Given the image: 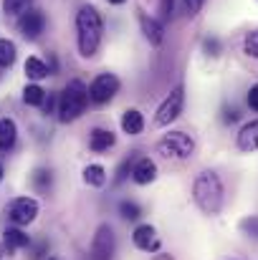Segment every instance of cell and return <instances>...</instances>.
<instances>
[{"instance_id": "14", "label": "cell", "mask_w": 258, "mask_h": 260, "mask_svg": "<svg viewBox=\"0 0 258 260\" xmlns=\"http://www.w3.org/2000/svg\"><path fill=\"white\" fill-rule=\"evenodd\" d=\"M122 132L129 137H139L145 132V114L139 109H127L122 114Z\"/></svg>"}, {"instance_id": "24", "label": "cell", "mask_w": 258, "mask_h": 260, "mask_svg": "<svg viewBox=\"0 0 258 260\" xmlns=\"http://www.w3.org/2000/svg\"><path fill=\"white\" fill-rule=\"evenodd\" d=\"M119 215L124 220H139L142 217V207L137 202H132V200H122L119 202Z\"/></svg>"}, {"instance_id": "26", "label": "cell", "mask_w": 258, "mask_h": 260, "mask_svg": "<svg viewBox=\"0 0 258 260\" xmlns=\"http://www.w3.org/2000/svg\"><path fill=\"white\" fill-rule=\"evenodd\" d=\"M33 0H3V10L5 15H23L31 8Z\"/></svg>"}, {"instance_id": "19", "label": "cell", "mask_w": 258, "mask_h": 260, "mask_svg": "<svg viewBox=\"0 0 258 260\" xmlns=\"http://www.w3.org/2000/svg\"><path fill=\"white\" fill-rule=\"evenodd\" d=\"M25 76L28 79H33V81H41V79H46V76H51V69L38 58V56H31L28 61H25Z\"/></svg>"}, {"instance_id": "36", "label": "cell", "mask_w": 258, "mask_h": 260, "mask_svg": "<svg viewBox=\"0 0 258 260\" xmlns=\"http://www.w3.org/2000/svg\"><path fill=\"white\" fill-rule=\"evenodd\" d=\"M3 174H5V172H3V165H0V182H3Z\"/></svg>"}, {"instance_id": "34", "label": "cell", "mask_w": 258, "mask_h": 260, "mask_svg": "<svg viewBox=\"0 0 258 260\" xmlns=\"http://www.w3.org/2000/svg\"><path fill=\"white\" fill-rule=\"evenodd\" d=\"M46 250H48V245H46V243H41V245H38V248L33 250V260H41V258H43V253H46Z\"/></svg>"}, {"instance_id": "16", "label": "cell", "mask_w": 258, "mask_h": 260, "mask_svg": "<svg viewBox=\"0 0 258 260\" xmlns=\"http://www.w3.org/2000/svg\"><path fill=\"white\" fill-rule=\"evenodd\" d=\"M18 142V126L13 119H0V152H10Z\"/></svg>"}, {"instance_id": "20", "label": "cell", "mask_w": 258, "mask_h": 260, "mask_svg": "<svg viewBox=\"0 0 258 260\" xmlns=\"http://www.w3.org/2000/svg\"><path fill=\"white\" fill-rule=\"evenodd\" d=\"M18 58V48L13 41L8 38H0V69H10Z\"/></svg>"}, {"instance_id": "3", "label": "cell", "mask_w": 258, "mask_h": 260, "mask_svg": "<svg viewBox=\"0 0 258 260\" xmlns=\"http://www.w3.org/2000/svg\"><path fill=\"white\" fill-rule=\"evenodd\" d=\"M89 106V86L79 79H71L66 88L59 93V121L69 124V121H76Z\"/></svg>"}, {"instance_id": "11", "label": "cell", "mask_w": 258, "mask_h": 260, "mask_svg": "<svg viewBox=\"0 0 258 260\" xmlns=\"http://www.w3.org/2000/svg\"><path fill=\"white\" fill-rule=\"evenodd\" d=\"M139 28H142L145 38H147L152 46H160V43H162V38H165V25H162V20L150 18L147 13H139Z\"/></svg>"}, {"instance_id": "5", "label": "cell", "mask_w": 258, "mask_h": 260, "mask_svg": "<svg viewBox=\"0 0 258 260\" xmlns=\"http://www.w3.org/2000/svg\"><path fill=\"white\" fill-rule=\"evenodd\" d=\"M157 152L167 159H190L195 152V142L185 132H170L157 142Z\"/></svg>"}, {"instance_id": "15", "label": "cell", "mask_w": 258, "mask_h": 260, "mask_svg": "<svg viewBox=\"0 0 258 260\" xmlns=\"http://www.w3.org/2000/svg\"><path fill=\"white\" fill-rule=\"evenodd\" d=\"M114 142H117L114 132L101 129V126L91 129V134H89V149H91V152H109V149L114 147Z\"/></svg>"}, {"instance_id": "35", "label": "cell", "mask_w": 258, "mask_h": 260, "mask_svg": "<svg viewBox=\"0 0 258 260\" xmlns=\"http://www.w3.org/2000/svg\"><path fill=\"white\" fill-rule=\"evenodd\" d=\"M106 3H111V5H122V3H127V0H106Z\"/></svg>"}, {"instance_id": "8", "label": "cell", "mask_w": 258, "mask_h": 260, "mask_svg": "<svg viewBox=\"0 0 258 260\" xmlns=\"http://www.w3.org/2000/svg\"><path fill=\"white\" fill-rule=\"evenodd\" d=\"M38 217V202L33 197H15L8 207V220L13 225H31Z\"/></svg>"}, {"instance_id": "38", "label": "cell", "mask_w": 258, "mask_h": 260, "mask_svg": "<svg viewBox=\"0 0 258 260\" xmlns=\"http://www.w3.org/2000/svg\"><path fill=\"white\" fill-rule=\"evenodd\" d=\"M48 260H56V258H48Z\"/></svg>"}, {"instance_id": "29", "label": "cell", "mask_w": 258, "mask_h": 260, "mask_svg": "<svg viewBox=\"0 0 258 260\" xmlns=\"http://www.w3.org/2000/svg\"><path fill=\"white\" fill-rule=\"evenodd\" d=\"M203 5H205V0H182V10L187 18H195L203 10Z\"/></svg>"}, {"instance_id": "23", "label": "cell", "mask_w": 258, "mask_h": 260, "mask_svg": "<svg viewBox=\"0 0 258 260\" xmlns=\"http://www.w3.org/2000/svg\"><path fill=\"white\" fill-rule=\"evenodd\" d=\"M139 157H137V152L134 154H129L127 159H122V165L117 167V174H114V184H122L127 177H132V170H134V162H137Z\"/></svg>"}, {"instance_id": "6", "label": "cell", "mask_w": 258, "mask_h": 260, "mask_svg": "<svg viewBox=\"0 0 258 260\" xmlns=\"http://www.w3.org/2000/svg\"><path fill=\"white\" fill-rule=\"evenodd\" d=\"M114 253H117V235H114L111 225L101 222L91 238L89 255H91V260H114Z\"/></svg>"}, {"instance_id": "13", "label": "cell", "mask_w": 258, "mask_h": 260, "mask_svg": "<svg viewBox=\"0 0 258 260\" xmlns=\"http://www.w3.org/2000/svg\"><path fill=\"white\" fill-rule=\"evenodd\" d=\"M132 243L139 248V250H157L160 248V240H157V233L152 225H139L134 233H132Z\"/></svg>"}, {"instance_id": "25", "label": "cell", "mask_w": 258, "mask_h": 260, "mask_svg": "<svg viewBox=\"0 0 258 260\" xmlns=\"http://www.w3.org/2000/svg\"><path fill=\"white\" fill-rule=\"evenodd\" d=\"M243 53L248 58H256L258 61V28L246 33V38H243Z\"/></svg>"}, {"instance_id": "4", "label": "cell", "mask_w": 258, "mask_h": 260, "mask_svg": "<svg viewBox=\"0 0 258 260\" xmlns=\"http://www.w3.org/2000/svg\"><path fill=\"white\" fill-rule=\"evenodd\" d=\"M182 109H185V86H182V84H177V86L172 88L170 93L162 99V104L157 106L152 124H155L157 129H162V126H170L172 121H177V119H180Z\"/></svg>"}, {"instance_id": "18", "label": "cell", "mask_w": 258, "mask_h": 260, "mask_svg": "<svg viewBox=\"0 0 258 260\" xmlns=\"http://www.w3.org/2000/svg\"><path fill=\"white\" fill-rule=\"evenodd\" d=\"M31 182H33L36 192L48 194V192H51V187H53V172H51V170H46V167H38L36 172L31 174Z\"/></svg>"}, {"instance_id": "37", "label": "cell", "mask_w": 258, "mask_h": 260, "mask_svg": "<svg viewBox=\"0 0 258 260\" xmlns=\"http://www.w3.org/2000/svg\"><path fill=\"white\" fill-rule=\"evenodd\" d=\"M155 260H172V258H162V255H160V258H155Z\"/></svg>"}, {"instance_id": "22", "label": "cell", "mask_w": 258, "mask_h": 260, "mask_svg": "<svg viewBox=\"0 0 258 260\" xmlns=\"http://www.w3.org/2000/svg\"><path fill=\"white\" fill-rule=\"evenodd\" d=\"M43 99H46V91L38 86V84H28V86L23 88V101L28 106H41Z\"/></svg>"}, {"instance_id": "28", "label": "cell", "mask_w": 258, "mask_h": 260, "mask_svg": "<svg viewBox=\"0 0 258 260\" xmlns=\"http://www.w3.org/2000/svg\"><path fill=\"white\" fill-rule=\"evenodd\" d=\"M203 51L208 53V56H213V58H218L220 53H223V43L215 38V36H208L205 41H203Z\"/></svg>"}, {"instance_id": "10", "label": "cell", "mask_w": 258, "mask_h": 260, "mask_svg": "<svg viewBox=\"0 0 258 260\" xmlns=\"http://www.w3.org/2000/svg\"><path fill=\"white\" fill-rule=\"evenodd\" d=\"M236 144H238V149L246 152V154L258 152V119H253V121H248V124L241 126V132H238V137H236Z\"/></svg>"}, {"instance_id": "12", "label": "cell", "mask_w": 258, "mask_h": 260, "mask_svg": "<svg viewBox=\"0 0 258 260\" xmlns=\"http://www.w3.org/2000/svg\"><path fill=\"white\" fill-rule=\"evenodd\" d=\"M155 179H157V165L150 157H139L134 162V170H132V182L134 184H150Z\"/></svg>"}, {"instance_id": "32", "label": "cell", "mask_w": 258, "mask_h": 260, "mask_svg": "<svg viewBox=\"0 0 258 260\" xmlns=\"http://www.w3.org/2000/svg\"><path fill=\"white\" fill-rule=\"evenodd\" d=\"M43 111L46 114H53L56 109H59V96H53V93H46V99H43Z\"/></svg>"}, {"instance_id": "17", "label": "cell", "mask_w": 258, "mask_h": 260, "mask_svg": "<svg viewBox=\"0 0 258 260\" xmlns=\"http://www.w3.org/2000/svg\"><path fill=\"white\" fill-rule=\"evenodd\" d=\"M3 245L8 250H20V248H28L31 245V238L23 230H18V228H8L5 235H3Z\"/></svg>"}, {"instance_id": "7", "label": "cell", "mask_w": 258, "mask_h": 260, "mask_svg": "<svg viewBox=\"0 0 258 260\" xmlns=\"http://www.w3.org/2000/svg\"><path fill=\"white\" fill-rule=\"evenodd\" d=\"M119 79L114 74H99L91 84H89V101L94 104H109L117 93H119Z\"/></svg>"}, {"instance_id": "30", "label": "cell", "mask_w": 258, "mask_h": 260, "mask_svg": "<svg viewBox=\"0 0 258 260\" xmlns=\"http://www.w3.org/2000/svg\"><path fill=\"white\" fill-rule=\"evenodd\" d=\"M223 124H236V121H241V111L236 109V106H223Z\"/></svg>"}, {"instance_id": "27", "label": "cell", "mask_w": 258, "mask_h": 260, "mask_svg": "<svg viewBox=\"0 0 258 260\" xmlns=\"http://www.w3.org/2000/svg\"><path fill=\"white\" fill-rule=\"evenodd\" d=\"M238 228H241V233H243V235H248V238H258V215H248V217H243V220L238 222Z\"/></svg>"}, {"instance_id": "33", "label": "cell", "mask_w": 258, "mask_h": 260, "mask_svg": "<svg viewBox=\"0 0 258 260\" xmlns=\"http://www.w3.org/2000/svg\"><path fill=\"white\" fill-rule=\"evenodd\" d=\"M246 101H248L251 111H256V114H258V84L248 88V96H246Z\"/></svg>"}, {"instance_id": "9", "label": "cell", "mask_w": 258, "mask_h": 260, "mask_svg": "<svg viewBox=\"0 0 258 260\" xmlns=\"http://www.w3.org/2000/svg\"><path fill=\"white\" fill-rule=\"evenodd\" d=\"M18 30L25 41H38L41 33L46 30V15L41 10H25L20 18H18Z\"/></svg>"}, {"instance_id": "21", "label": "cell", "mask_w": 258, "mask_h": 260, "mask_svg": "<svg viewBox=\"0 0 258 260\" xmlns=\"http://www.w3.org/2000/svg\"><path fill=\"white\" fill-rule=\"evenodd\" d=\"M84 182L91 184V187H104L106 182V170L101 165H89L84 170Z\"/></svg>"}, {"instance_id": "31", "label": "cell", "mask_w": 258, "mask_h": 260, "mask_svg": "<svg viewBox=\"0 0 258 260\" xmlns=\"http://www.w3.org/2000/svg\"><path fill=\"white\" fill-rule=\"evenodd\" d=\"M175 10V0H160V20H170Z\"/></svg>"}, {"instance_id": "2", "label": "cell", "mask_w": 258, "mask_h": 260, "mask_svg": "<svg viewBox=\"0 0 258 260\" xmlns=\"http://www.w3.org/2000/svg\"><path fill=\"white\" fill-rule=\"evenodd\" d=\"M192 200L200 207V212H205L210 217L220 215V210L225 205V187H223L220 174L213 172V170H205V172L197 174L192 182Z\"/></svg>"}, {"instance_id": "1", "label": "cell", "mask_w": 258, "mask_h": 260, "mask_svg": "<svg viewBox=\"0 0 258 260\" xmlns=\"http://www.w3.org/2000/svg\"><path fill=\"white\" fill-rule=\"evenodd\" d=\"M101 38H104V18L94 5L86 3L76 13V46H79V53L84 58L96 56V51L101 46Z\"/></svg>"}]
</instances>
